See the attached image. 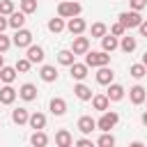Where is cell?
Masks as SVG:
<instances>
[{
  "instance_id": "obj_1",
  "label": "cell",
  "mask_w": 147,
  "mask_h": 147,
  "mask_svg": "<svg viewBox=\"0 0 147 147\" xmlns=\"http://www.w3.org/2000/svg\"><path fill=\"white\" fill-rule=\"evenodd\" d=\"M80 11H83V7L78 2H74V0H64V2L57 5V16L60 18H76Z\"/></svg>"
},
{
  "instance_id": "obj_2",
  "label": "cell",
  "mask_w": 147,
  "mask_h": 147,
  "mask_svg": "<svg viewBox=\"0 0 147 147\" xmlns=\"http://www.w3.org/2000/svg\"><path fill=\"white\" fill-rule=\"evenodd\" d=\"M108 62H110V55L106 53V51H90L87 55H85V64L87 67H108Z\"/></svg>"
},
{
  "instance_id": "obj_3",
  "label": "cell",
  "mask_w": 147,
  "mask_h": 147,
  "mask_svg": "<svg viewBox=\"0 0 147 147\" xmlns=\"http://www.w3.org/2000/svg\"><path fill=\"white\" fill-rule=\"evenodd\" d=\"M117 122H119V115H117L115 110H106V113L99 117L96 129H99V131H103V133H110V129H113Z\"/></svg>"
},
{
  "instance_id": "obj_4",
  "label": "cell",
  "mask_w": 147,
  "mask_h": 147,
  "mask_svg": "<svg viewBox=\"0 0 147 147\" xmlns=\"http://www.w3.org/2000/svg\"><path fill=\"white\" fill-rule=\"evenodd\" d=\"M119 23L124 28H140L142 16H140V11H122L119 14Z\"/></svg>"
},
{
  "instance_id": "obj_5",
  "label": "cell",
  "mask_w": 147,
  "mask_h": 147,
  "mask_svg": "<svg viewBox=\"0 0 147 147\" xmlns=\"http://www.w3.org/2000/svg\"><path fill=\"white\" fill-rule=\"evenodd\" d=\"M11 44H14V46H18V48H30V46H32V32H30V30H25V28L16 30V34H14Z\"/></svg>"
},
{
  "instance_id": "obj_6",
  "label": "cell",
  "mask_w": 147,
  "mask_h": 147,
  "mask_svg": "<svg viewBox=\"0 0 147 147\" xmlns=\"http://www.w3.org/2000/svg\"><path fill=\"white\" fill-rule=\"evenodd\" d=\"M71 53L74 55H87L90 53V39L87 37H74V44H71Z\"/></svg>"
},
{
  "instance_id": "obj_7",
  "label": "cell",
  "mask_w": 147,
  "mask_h": 147,
  "mask_svg": "<svg viewBox=\"0 0 147 147\" xmlns=\"http://www.w3.org/2000/svg\"><path fill=\"white\" fill-rule=\"evenodd\" d=\"M129 99H131V103L140 106V103L147 99V90H145L142 85H133V87L129 90Z\"/></svg>"
},
{
  "instance_id": "obj_8",
  "label": "cell",
  "mask_w": 147,
  "mask_h": 147,
  "mask_svg": "<svg viewBox=\"0 0 147 147\" xmlns=\"http://www.w3.org/2000/svg\"><path fill=\"white\" fill-rule=\"evenodd\" d=\"M96 129V119H92L90 115H83L80 119H78V131L83 133V136H87V133H92Z\"/></svg>"
},
{
  "instance_id": "obj_9",
  "label": "cell",
  "mask_w": 147,
  "mask_h": 147,
  "mask_svg": "<svg viewBox=\"0 0 147 147\" xmlns=\"http://www.w3.org/2000/svg\"><path fill=\"white\" fill-rule=\"evenodd\" d=\"M85 28H87V23H85L83 18H78V16H76V18H69V23H67V30H69L71 34H76V37L83 34Z\"/></svg>"
},
{
  "instance_id": "obj_10",
  "label": "cell",
  "mask_w": 147,
  "mask_h": 147,
  "mask_svg": "<svg viewBox=\"0 0 147 147\" xmlns=\"http://www.w3.org/2000/svg\"><path fill=\"white\" fill-rule=\"evenodd\" d=\"M39 76H41L44 83H55V80H57V69H55L53 64H44L41 71H39Z\"/></svg>"
},
{
  "instance_id": "obj_11",
  "label": "cell",
  "mask_w": 147,
  "mask_h": 147,
  "mask_svg": "<svg viewBox=\"0 0 147 147\" xmlns=\"http://www.w3.org/2000/svg\"><path fill=\"white\" fill-rule=\"evenodd\" d=\"M18 96H21L23 101H34V99H37V87H34L32 83H25V85H21Z\"/></svg>"
},
{
  "instance_id": "obj_12",
  "label": "cell",
  "mask_w": 147,
  "mask_h": 147,
  "mask_svg": "<svg viewBox=\"0 0 147 147\" xmlns=\"http://www.w3.org/2000/svg\"><path fill=\"white\" fill-rule=\"evenodd\" d=\"M55 145H57V147H71V145H74L71 133H69L67 129H60V131L55 133Z\"/></svg>"
},
{
  "instance_id": "obj_13",
  "label": "cell",
  "mask_w": 147,
  "mask_h": 147,
  "mask_svg": "<svg viewBox=\"0 0 147 147\" xmlns=\"http://www.w3.org/2000/svg\"><path fill=\"white\" fill-rule=\"evenodd\" d=\"M69 69H71V78H76L78 83H80V80H85V78H87V71H90V67H87V64H78V62H76V64H71Z\"/></svg>"
},
{
  "instance_id": "obj_14",
  "label": "cell",
  "mask_w": 147,
  "mask_h": 147,
  "mask_svg": "<svg viewBox=\"0 0 147 147\" xmlns=\"http://www.w3.org/2000/svg\"><path fill=\"white\" fill-rule=\"evenodd\" d=\"M113 78H115V74H113V69H108V67H101V69L96 71V83H99V85H110Z\"/></svg>"
},
{
  "instance_id": "obj_15",
  "label": "cell",
  "mask_w": 147,
  "mask_h": 147,
  "mask_svg": "<svg viewBox=\"0 0 147 147\" xmlns=\"http://www.w3.org/2000/svg\"><path fill=\"white\" fill-rule=\"evenodd\" d=\"M106 96H108L110 101H122V99H124V87H122V85H117V83H110V85H108Z\"/></svg>"
},
{
  "instance_id": "obj_16",
  "label": "cell",
  "mask_w": 147,
  "mask_h": 147,
  "mask_svg": "<svg viewBox=\"0 0 147 147\" xmlns=\"http://www.w3.org/2000/svg\"><path fill=\"white\" fill-rule=\"evenodd\" d=\"M16 90L11 87V85H5L2 90H0V103H5V106H9V103H14V99H16Z\"/></svg>"
},
{
  "instance_id": "obj_17",
  "label": "cell",
  "mask_w": 147,
  "mask_h": 147,
  "mask_svg": "<svg viewBox=\"0 0 147 147\" xmlns=\"http://www.w3.org/2000/svg\"><path fill=\"white\" fill-rule=\"evenodd\" d=\"M51 113L53 115H57V117H62L64 113H67V101L64 99H60V96H55V99H51Z\"/></svg>"
},
{
  "instance_id": "obj_18",
  "label": "cell",
  "mask_w": 147,
  "mask_h": 147,
  "mask_svg": "<svg viewBox=\"0 0 147 147\" xmlns=\"http://www.w3.org/2000/svg\"><path fill=\"white\" fill-rule=\"evenodd\" d=\"M11 119H14V124H28L30 122V113H28V108H14L11 110Z\"/></svg>"
},
{
  "instance_id": "obj_19",
  "label": "cell",
  "mask_w": 147,
  "mask_h": 147,
  "mask_svg": "<svg viewBox=\"0 0 147 147\" xmlns=\"http://www.w3.org/2000/svg\"><path fill=\"white\" fill-rule=\"evenodd\" d=\"M74 94H76L80 101H90V99H92V90H90L85 83H76V85H74Z\"/></svg>"
},
{
  "instance_id": "obj_20",
  "label": "cell",
  "mask_w": 147,
  "mask_h": 147,
  "mask_svg": "<svg viewBox=\"0 0 147 147\" xmlns=\"http://www.w3.org/2000/svg\"><path fill=\"white\" fill-rule=\"evenodd\" d=\"M108 103H110V99H108L106 94H94V96H92V106H94V110L106 113V110H108Z\"/></svg>"
},
{
  "instance_id": "obj_21",
  "label": "cell",
  "mask_w": 147,
  "mask_h": 147,
  "mask_svg": "<svg viewBox=\"0 0 147 147\" xmlns=\"http://www.w3.org/2000/svg\"><path fill=\"white\" fill-rule=\"evenodd\" d=\"M28 124H30V126H32L34 131H41V129L46 126V115H44V113H32V115H30V122H28Z\"/></svg>"
},
{
  "instance_id": "obj_22",
  "label": "cell",
  "mask_w": 147,
  "mask_h": 147,
  "mask_svg": "<svg viewBox=\"0 0 147 147\" xmlns=\"http://www.w3.org/2000/svg\"><path fill=\"white\" fill-rule=\"evenodd\" d=\"M28 60H30L32 64H34V62H44V48L32 44V46L28 48Z\"/></svg>"
},
{
  "instance_id": "obj_23",
  "label": "cell",
  "mask_w": 147,
  "mask_h": 147,
  "mask_svg": "<svg viewBox=\"0 0 147 147\" xmlns=\"http://www.w3.org/2000/svg\"><path fill=\"white\" fill-rule=\"evenodd\" d=\"M9 25H11L14 30H21V28L25 25V14H23V11H14V14L9 16Z\"/></svg>"
},
{
  "instance_id": "obj_24",
  "label": "cell",
  "mask_w": 147,
  "mask_h": 147,
  "mask_svg": "<svg viewBox=\"0 0 147 147\" xmlns=\"http://www.w3.org/2000/svg\"><path fill=\"white\" fill-rule=\"evenodd\" d=\"M101 46H103V51H106V53H113V51L119 46V41H117V37H113V34H106V37L101 39Z\"/></svg>"
},
{
  "instance_id": "obj_25",
  "label": "cell",
  "mask_w": 147,
  "mask_h": 147,
  "mask_svg": "<svg viewBox=\"0 0 147 147\" xmlns=\"http://www.w3.org/2000/svg\"><path fill=\"white\" fill-rule=\"evenodd\" d=\"M57 62L64 64V67H71V64H76V55L71 51H60L57 53Z\"/></svg>"
},
{
  "instance_id": "obj_26",
  "label": "cell",
  "mask_w": 147,
  "mask_h": 147,
  "mask_svg": "<svg viewBox=\"0 0 147 147\" xmlns=\"http://www.w3.org/2000/svg\"><path fill=\"white\" fill-rule=\"evenodd\" d=\"M14 78H16V67H2L0 69V80L2 83H14Z\"/></svg>"
},
{
  "instance_id": "obj_27",
  "label": "cell",
  "mask_w": 147,
  "mask_h": 147,
  "mask_svg": "<svg viewBox=\"0 0 147 147\" xmlns=\"http://www.w3.org/2000/svg\"><path fill=\"white\" fill-rule=\"evenodd\" d=\"M30 142H32V147H46L48 145V136L44 131H34L32 138H30Z\"/></svg>"
},
{
  "instance_id": "obj_28",
  "label": "cell",
  "mask_w": 147,
  "mask_h": 147,
  "mask_svg": "<svg viewBox=\"0 0 147 147\" xmlns=\"http://www.w3.org/2000/svg\"><path fill=\"white\" fill-rule=\"evenodd\" d=\"M136 46H138L136 37H122V41H119V48H122L124 53H133V51H136Z\"/></svg>"
},
{
  "instance_id": "obj_29",
  "label": "cell",
  "mask_w": 147,
  "mask_h": 147,
  "mask_svg": "<svg viewBox=\"0 0 147 147\" xmlns=\"http://www.w3.org/2000/svg\"><path fill=\"white\" fill-rule=\"evenodd\" d=\"M106 34H108L106 23H92V37H94V39H103Z\"/></svg>"
},
{
  "instance_id": "obj_30",
  "label": "cell",
  "mask_w": 147,
  "mask_h": 147,
  "mask_svg": "<svg viewBox=\"0 0 147 147\" xmlns=\"http://www.w3.org/2000/svg\"><path fill=\"white\" fill-rule=\"evenodd\" d=\"M129 74H131L133 78H142V76H147V67H145L142 62H140V64H131Z\"/></svg>"
},
{
  "instance_id": "obj_31",
  "label": "cell",
  "mask_w": 147,
  "mask_h": 147,
  "mask_svg": "<svg viewBox=\"0 0 147 147\" xmlns=\"http://www.w3.org/2000/svg\"><path fill=\"white\" fill-rule=\"evenodd\" d=\"M96 145H99V147H115V138H113V133H101L99 140H96Z\"/></svg>"
},
{
  "instance_id": "obj_32",
  "label": "cell",
  "mask_w": 147,
  "mask_h": 147,
  "mask_svg": "<svg viewBox=\"0 0 147 147\" xmlns=\"http://www.w3.org/2000/svg\"><path fill=\"white\" fill-rule=\"evenodd\" d=\"M21 11L28 16V14H34L37 11V0H21Z\"/></svg>"
},
{
  "instance_id": "obj_33",
  "label": "cell",
  "mask_w": 147,
  "mask_h": 147,
  "mask_svg": "<svg viewBox=\"0 0 147 147\" xmlns=\"http://www.w3.org/2000/svg\"><path fill=\"white\" fill-rule=\"evenodd\" d=\"M64 28H67V25H64V21H62V18H51V21H48V30H51V32H55V34H57V32H62Z\"/></svg>"
},
{
  "instance_id": "obj_34",
  "label": "cell",
  "mask_w": 147,
  "mask_h": 147,
  "mask_svg": "<svg viewBox=\"0 0 147 147\" xmlns=\"http://www.w3.org/2000/svg\"><path fill=\"white\" fill-rule=\"evenodd\" d=\"M14 14V2L11 0H0V16H11Z\"/></svg>"
},
{
  "instance_id": "obj_35",
  "label": "cell",
  "mask_w": 147,
  "mask_h": 147,
  "mask_svg": "<svg viewBox=\"0 0 147 147\" xmlns=\"http://www.w3.org/2000/svg\"><path fill=\"white\" fill-rule=\"evenodd\" d=\"M30 67H32V62H30L28 57H21V60L16 62V71H21V74H25V71H30Z\"/></svg>"
},
{
  "instance_id": "obj_36",
  "label": "cell",
  "mask_w": 147,
  "mask_h": 147,
  "mask_svg": "<svg viewBox=\"0 0 147 147\" xmlns=\"http://www.w3.org/2000/svg\"><path fill=\"white\" fill-rule=\"evenodd\" d=\"M124 32H126V28H124L119 21H117L115 25H110V34H113V37H124Z\"/></svg>"
},
{
  "instance_id": "obj_37",
  "label": "cell",
  "mask_w": 147,
  "mask_h": 147,
  "mask_svg": "<svg viewBox=\"0 0 147 147\" xmlns=\"http://www.w3.org/2000/svg\"><path fill=\"white\" fill-rule=\"evenodd\" d=\"M131 2V11H140L147 7V0H129Z\"/></svg>"
},
{
  "instance_id": "obj_38",
  "label": "cell",
  "mask_w": 147,
  "mask_h": 147,
  "mask_svg": "<svg viewBox=\"0 0 147 147\" xmlns=\"http://www.w3.org/2000/svg\"><path fill=\"white\" fill-rule=\"evenodd\" d=\"M9 46H11V39H9V37H5V34H0V53H5Z\"/></svg>"
},
{
  "instance_id": "obj_39",
  "label": "cell",
  "mask_w": 147,
  "mask_h": 147,
  "mask_svg": "<svg viewBox=\"0 0 147 147\" xmlns=\"http://www.w3.org/2000/svg\"><path fill=\"white\" fill-rule=\"evenodd\" d=\"M76 147H94V142H92L90 138H80V140L76 142Z\"/></svg>"
},
{
  "instance_id": "obj_40",
  "label": "cell",
  "mask_w": 147,
  "mask_h": 147,
  "mask_svg": "<svg viewBox=\"0 0 147 147\" xmlns=\"http://www.w3.org/2000/svg\"><path fill=\"white\" fill-rule=\"evenodd\" d=\"M9 25V18H5V16H0V34L5 32V28Z\"/></svg>"
},
{
  "instance_id": "obj_41",
  "label": "cell",
  "mask_w": 147,
  "mask_h": 147,
  "mask_svg": "<svg viewBox=\"0 0 147 147\" xmlns=\"http://www.w3.org/2000/svg\"><path fill=\"white\" fill-rule=\"evenodd\" d=\"M138 30H140V34H142V37H147V21H142Z\"/></svg>"
},
{
  "instance_id": "obj_42",
  "label": "cell",
  "mask_w": 147,
  "mask_h": 147,
  "mask_svg": "<svg viewBox=\"0 0 147 147\" xmlns=\"http://www.w3.org/2000/svg\"><path fill=\"white\" fill-rule=\"evenodd\" d=\"M129 147H147V145H142V142H140V140H136V142H131V145H129Z\"/></svg>"
},
{
  "instance_id": "obj_43",
  "label": "cell",
  "mask_w": 147,
  "mask_h": 147,
  "mask_svg": "<svg viewBox=\"0 0 147 147\" xmlns=\"http://www.w3.org/2000/svg\"><path fill=\"white\" fill-rule=\"evenodd\" d=\"M142 124L147 126V113H142Z\"/></svg>"
},
{
  "instance_id": "obj_44",
  "label": "cell",
  "mask_w": 147,
  "mask_h": 147,
  "mask_svg": "<svg viewBox=\"0 0 147 147\" xmlns=\"http://www.w3.org/2000/svg\"><path fill=\"white\" fill-rule=\"evenodd\" d=\"M142 64L147 67V51H145V55H142Z\"/></svg>"
},
{
  "instance_id": "obj_45",
  "label": "cell",
  "mask_w": 147,
  "mask_h": 147,
  "mask_svg": "<svg viewBox=\"0 0 147 147\" xmlns=\"http://www.w3.org/2000/svg\"><path fill=\"white\" fill-rule=\"evenodd\" d=\"M2 67H5V60H2V55H0V69H2Z\"/></svg>"
},
{
  "instance_id": "obj_46",
  "label": "cell",
  "mask_w": 147,
  "mask_h": 147,
  "mask_svg": "<svg viewBox=\"0 0 147 147\" xmlns=\"http://www.w3.org/2000/svg\"><path fill=\"white\" fill-rule=\"evenodd\" d=\"M145 101H147V99H145Z\"/></svg>"
}]
</instances>
